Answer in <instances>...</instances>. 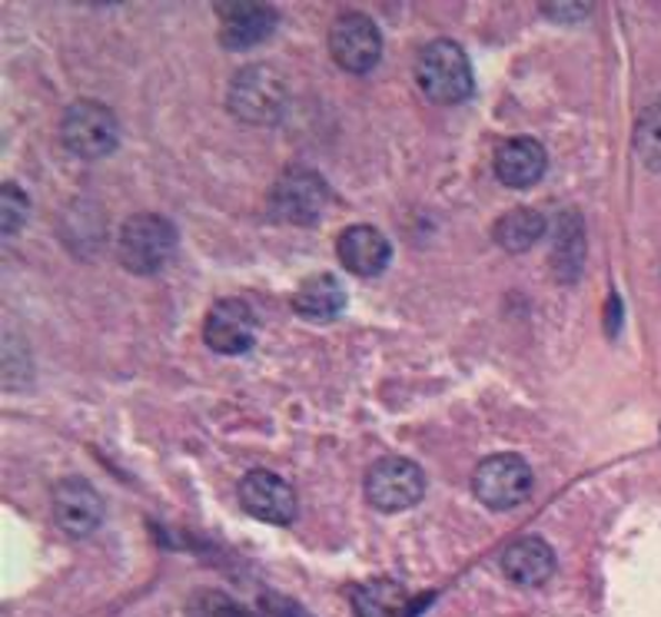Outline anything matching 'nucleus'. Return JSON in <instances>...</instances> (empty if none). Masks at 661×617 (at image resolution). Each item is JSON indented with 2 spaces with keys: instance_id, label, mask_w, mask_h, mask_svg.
Returning <instances> with one entry per match:
<instances>
[{
  "instance_id": "f257e3e1",
  "label": "nucleus",
  "mask_w": 661,
  "mask_h": 617,
  "mask_svg": "<svg viewBox=\"0 0 661 617\" xmlns=\"http://www.w3.org/2000/svg\"><path fill=\"white\" fill-rule=\"evenodd\" d=\"M415 83L419 90L442 107L462 103L472 97V63L455 40H432L415 57Z\"/></svg>"
},
{
  "instance_id": "f03ea898",
  "label": "nucleus",
  "mask_w": 661,
  "mask_h": 617,
  "mask_svg": "<svg viewBox=\"0 0 661 617\" xmlns=\"http://www.w3.org/2000/svg\"><path fill=\"white\" fill-rule=\"evenodd\" d=\"M177 253V226L157 213H137L120 226L117 236V260L133 276L160 273L170 256Z\"/></svg>"
},
{
  "instance_id": "7ed1b4c3",
  "label": "nucleus",
  "mask_w": 661,
  "mask_h": 617,
  "mask_svg": "<svg viewBox=\"0 0 661 617\" xmlns=\"http://www.w3.org/2000/svg\"><path fill=\"white\" fill-rule=\"evenodd\" d=\"M287 100H290L287 80L267 63L243 67L230 80V90H227L230 113L237 120H243V123H253V127L277 123L283 117V110H287Z\"/></svg>"
},
{
  "instance_id": "20e7f679",
  "label": "nucleus",
  "mask_w": 661,
  "mask_h": 617,
  "mask_svg": "<svg viewBox=\"0 0 661 617\" xmlns=\"http://www.w3.org/2000/svg\"><path fill=\"white\" fill-rule=\"evenodd\" d=\"M60 140L80 160H103L120 146V123L110 107L97 100H77L60 120Z\"/></svg>"
},
{
  "instance_id": "39448f33",
  "label": "nucleus",
  "mask_w": 661,
  "mask_h": 617,
  "mask_svg": "<svg viewBox=\"0 0 661 617\" xmlns=\"http://www.w3.org/2000/svg\"><path fill=\"white\" fill-rule=\"evenodd\" d=\"M327 203H330V186L310 166H290L270 190V216L287 226L320 223Z\"/></svg>"
},
{
  "instance_id": "423d86ee",
  "label": "nucleus",
  "mask_w": 661,
  "mask_h": 617,
  "mask_svg": "<svg viewBox=\"0 0 661 617\" xmlns=\"http://www.w3.org/2000/svg\"><path fill=\"white\" fill-rule=\"evenodd\" d=\"M472 492L492 512L519 508L532 492V468L522 455H512V452L489 455L479 462L472 475Z\"/></svg>"
},
{
  "instance_id": "0eeeda50",
  "label": "nucleus",
  "mask_w": 661,
  "mask_h": 617,
  "mask_svg": "<svg viewBox=\"0 0 661 617\" xmlns=\"http://www.w3.org/2000/svg\"><path fill=\"white\" fill-rule=\"evenodd\" d=\"M425 495V475L412 458L385 455L365 472V498L379 512H405Z\"/></svg>"
},
{
  "instance_id": "6e6552de",
  "label": "nucleus",
  "mask_w": 661,
  "mask_h": 617,
  "mask_svg": "<svg viewBox=\"0 0 661 617\" xmlns=\"http://www.w3.org/2000/svg\"><path fill=\"white\" fill-rule=\"evenodd\" d=\"M332 60L349 73H369L382 57V33L372 17L359 10H345L330 27Z\"/></svg>"
},
{
  "instance_id": "1a4fd4ad",
  "label": "nucleus",
  "mask_w": 661,
  "mask_h": 617,
  "mask_svg": "<svg viewBox=\"0 0 661 617\" xmlns=\"http://www.w3.org/2000/svg\"><path fill=\"white\" fill-rule=\"evenodd\" d=\"M260 332L257 312L243 300H220L207 312L203 322V342L220 355H243L253 348Z\"/></svg>"
},
{
  "instance_id": "9d476101",
  "label": "nucleus",
  "mask_w": 661,
  "mask_h": 617,
  "mask_svg": "<svg viewBox=\"0 0 661 617\" xmlns=\"http://www.w3.org/2000/svg\"><path fill=\"white\" fill-rule=\"evenodd\" d=\"M240 505L250 518L267 525H290L297 518V492L273 472H250L240 482Z\"/></svg>"
},
{
  "instance_id": "9b49d317",
  "label": "nucleus",
  "mask_w": 661,
  "mask_h": 617,
  "mask_svg": "<svg viewBox=\"0 0 661 617\" xmlns=\"http://www.w3.org/2000/svg\"><path fill=\"white\" fill-rule=\"evenodd\" d=\"M53 518L70 538H87L103 522V498L87 478H63L53 488Z\"/></svg>"
},
{
  "instance_id": "f8f14e48",
  "label": "nucleus",
  "mask_w": 661,
  "mask_h": 617,
  "mask_svg": "<svg viewBox=\"0 0 661 617\" xmlns=\"http://www.w3.org/2000/svg\"><path fill=\"white\" fill-rule=\"evenodd\" d=\"M217 17H220V40L230 50L257 47L277 30V10L257 0H223L217 3Z\"/></svg>"
},
{
  "instance_id": "ddd939ff",
  "label": "nucleus",
  "mask_w": 661,
  "mask_h": 617,
  "mask_svg": "<svg viewBox=\"0 0 661 617\" xmlns=\"http://www.w3.org/2000/svg\"><path fill=\"white\" fill-rule=\"evenodd\" d=\"M335 256H339L342 270H349L352 276L369 280V276H379L389 266L392 246H389V240L375 226L359 223V226H349V230L339 233Z\"/></svg>"
},
{
  "instance_id": "4468645a",
  "label": "nucleus",
  "mask_w": 661,
  "mask_h": 617,
  "mask_svg": "<svg viewBox=\"0 0 661 617\" xmlns=\"http://www.w3.org/2000/svg\"><path fill=\"white\" fill-rule=\"evenodd\" d=\"M495 176L512 190H529L545 176L549 153L535 136H512L495 150Z\"/></svg>"
},
{
  "instance_id": "2eb2a0df",
  "label": "nucleus",
  "mask_w": 661,
  "mask_h": 617,
  "mask_svg": "<svg viewBox=\"0 0 661 617\" xmlns=\"http://www.w3.org/2000/svg\"><path fill=\"white\" fill-rule=\"evenodd\" d=\"M502 572L519 588H542L555 575V552L545 538L525 535V538H519L505 548Z\"/></svg>"
},
{
  "instance_id": "dca6fc26",
  "label": "nucleus",
  "mask_w": 661,
  "mask_h": 617,
  "mask_svg": "<svg viewBox=\"0 0 661 617\" xmlns=\"http://www.w3.org/2000/svg\"><path fill=\"white\" fill-rule=\"evenodd\" d=\"M293 308L310 318V322H332L342 308H345V290L342 283L330 276V273H320V276H310L297 296H293Z\"/></svg>"
},
{
  "instance_id": "f3484780",
  "label": "nucleus",
  "mask_w": 661,
  "mask_h": 617,
  "mask_svg": "<svg viewBox=\"0 0 661 617\" xmlns=\"http://www.w3.org/2000/svg\"><path fill=\"white\" fill-rule=\"evenodd\" d=\"M492 236L505 253H529L545 236V216L539 210H525V206L509 210L505 216L495 220Z\"/></svg>"
},
{
  "instance_id": "a211bd4d",
  "label": "nucleus",
  "mask_w": 661,
  "mask_h": 617,
  "mask_svg": "<svg viewBox=\"0 0 661 617\" xmlns=\"http://www.w3.org/2000/svg\"><path fill=\"white\" fill-rule=\"evenodd\" d=\"M635 153L645 170L661 173V97L639 113L635 123Z\"/></svg>"
},
{
  "instance_id": "6ab92c4d",
  "label": "nucleus",
  "mask_w": 661,
  "mask_h": 617,
  "mask_svg": "<svg viewBox=\"0 0 661 617\" xmlns=\"http://www.w3.org/2000/svg\"><path fill=\"white\" fill-rule=\"evenodd\" d=\"M355 598V611L359 617H389L399 611L402 605V591L392 581H375L365 588H352Z\"/></svg>"
},
{
  "instance_id": "aec40b11",
  "label": "nucleus",
  "mask_w": 661,
  "mask_h": 617,
  "mask_svg": "<svg viewBox=\"0 0 661 617\" xmlns=\"http://www.w3.org/2000/svg\"><path fill=\"white\" fill-rule=\"evenodd\" d=\"M27 216H30L27 193L17 183H3V190H0V230L7 236H13L27 223Z\"/></svg>"
},
{
  "instance_id": "412c9836",
  "label": "nucleus",
  "mask_w": 661,
  "mask_h": 617,
  "mask_svg": "<svg viewBox=\"0 0 661 617\" xmlns=\"http://www.w3.org/2000/svg\"><path fill=\"white\" fill-rule=\"evenodd\" d=\"M260 611L263 617H313L303 605H297L293 598H283V595H263Z\"/></svg>"
},
{
  "instance_id": "4be33fe9",
  "label": "nucleus",
  "mask_w": 661,
  "mask_h": 617,
  "mask_svg": "<svg viewBox=\"0 0 661 617\" xmlns=\"http://www.w3.org/2000/svg\"><path fill=\"white\" fill-rule=\"evenodd\" d=\"M207 601H200V617H253L250 611H243L237 601H230L227 595H203Z\"/></svg>"
}]
</instances>
